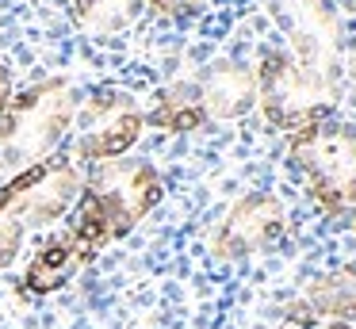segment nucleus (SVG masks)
<instances>
[{"label":"nucleus","instance_id":"f257e3e1","mask_svg":"<svg viewBox=\"0 0 356 329\" xmlns=\"http://www.w3.org/2000/svg\"><path fill=\"white\" fill-rule=\"evenodd\" d=\"M257 99L268 122L284 130H302L337 104V77L302 65L287 50H264L257 69Z\"/></svg>","mask_w":356,"mask_h":329},{"label":"nucleus","instance_id":"f03ea898","mask_svg":"<svg viewBox=\"0 0 356 329\" xmlns=\"http://www.w3.org/2000/svg\"><path fill=\"white\" fill-rule=\"evenodd\" d=\"M73 119V99L65 81H42L24 96L8 99L0 111V165L35 161L65 134Z\"/></svg>","mask_w":356,"mask_h":329},{"label":"nucleus","instance_id":"7ed1b4c3","mask_svg":"<svg viewBox=\"0 0 356 329\" xmlns=\"http://www.w3.org/2000/svg\"><path fill=\"white\" fill-rule=\"evenodd\" d=\"M291 157L310 176V188L325 211H345L356 203V130L353 127H310L295 130Z\"/></svg>","mask_w":356,"mask_h":329},{"label":"nucleus","instance_id":"20e7f679","mask_svg":"<svg viewBox=\"0 0 356 329\" xmlns=\"http://www.w3.org/2000/svg\"><path fill=\"white\" fill-rule=\"evenodd\" d=\"M276 27L287 35L295 58L318 73L337 77L341 65V23L330 0H261Z\"/></svg>","mask_w":356,"mask_h":329},{"label":"nucleus","instance_id":"39448f33","mask_svg":"<svg viewBox=\"0 0 356 329\" xmlns=\"http://www.w3.org/2000/svg\"><path fill=\"white\" fill-rule=\"evenodd\" d=\"M77 191L81 176L70 161H39L0 188V218L4 214H27V218L50 222L73 203Z\"/></svg>","mask_w":356,"mask_h":329},{"label":"nucleus","instance_id":"423d86ee","mask_svg":"<svg viewBox=\"0 0 356 329\" xmlns=\"http://www.w3.org/2000/svg\"><path fill=\"white\" fill-rule=\"evenodd\" d=\"M88 191H92L96 203L104 207V214L111 218L115 237H123L161 199V176L149 165H108V168H100V176L92 180Z\"/></svg>","mask_w":356,"mask_h":329},{"label":"nucleus","instance_id":"0eeeda50","mask_svg":"<svg viewBox=\"0 0 356 329\" xmlns=\"http://www.w3.org/2000/svg\"><path fill=\"white\" fill-rule=\"evenodd\" d=\"M85 119L88 130L77 145V157L85 161H111L119 153H127L146 127V115L131 104V96H119V92H100L88 104Z\"/></svg>","mask_w":356,"mask_h":329},{"label":"nucleus","instance_id":"6e6552de","mask_svg":"<svg viewBox=\"0 0 356 329\" xmlns=\"http://www.w3.org/2000/svg\"><path fill=\"white\" fill-rule=\"evenodd\" d=\"M284 234V207L264 191L238 199L234 211L226 214L222 230L215 234V252L218 257H249L261 245L276 241Z\"/></svg>","mask_w":356,"mask_h":329},{"label":"nucleus","instance_id":"1a4fd4ad","mask_svg":"<svg viewBox=\"0 0 356 329\" xmlns=\"http://www.w3.org/2000/svg\"><path fill=\"white\" fill-rule=\"evenodd\" d=\"M200 99L211 119H241L257 104V73L241 61H215L200 77Z\"/></svg>","mask_w":356,"mask_h":329},{"label":"nucleus","instance_id":"9d476101","mask_svg":"<svg viewBox=\"0 0 356 329\" xmlns=\"http://www.w3.org/2000/svg\"><path fill=\"white\" fill-rule=\"evenodd\" d=\"M85 260H88V257L81 252V245L73 241V234L50 237V241L42 245L39 252H35L31 268H27L24 291H27V295H50V291L65 287V283L73 280V272H77Z\"/></svg>","mask_w":356,"mask_h":329},{"label":"nucleus","instance_id":"9b49d317","mask_svg":"<svg viewBox=\"0 0 356 329\" xmlns=\"http://www.w3.org/2000/svg\"><path fill=\"white\" fill-rule=\"evenodd\" d=\"M146 0H73V23L92 35H119L142 15Z\"/></svg>","mask_w":356,"mask_h":329},{"label":"nucleus","instance_id":"f8f14e48","mask_svg":"<svg viewBox=\"0 0 356 329\" xmlns=\"http://www.w3.org/2000/svg\"><path fill=\"white\" fill-rule=\"evenodd\" d=\"M203 119H207V115H203L200 84H172L161 96V104L149 111L146 122H154V127H161V130H195Z\"/></svg>","mask_w":356,"mask_h":329},{"label":"nucleus","instance_id":"ddd939ff","mask_svg":"<svg viewBox=\"0 0 356 329\" xmlns=\"http://www.w3.org/2000/svg\"><path fill=\"white\" fill-rule=\"evenodd\" d=\"M310 298H314V306L322 314L353 318L356 314V264L345 268V272H337V275H330V280H322V283H314Z\"/></svg>","mask_w":356,"mask_h":329},{"label":"nucleus","instance_id":"4468645a","mask_svg":"<svg viewBox=\"0 0 356 329\" xmlns=\"http://www.w3.org/2000/svg\"><path fill=\"white\" fill-rule=\"evenodd\" d=\"M146 8L165 19H188V15H200L207 0H146Z\"/></svg>","mask_w":356,"mask_h":329},{"label":"nucleus","instance_id":"2eb2a0df","mask_svg":"<svg viewBox=\"0 0 356 329\" xmlns=\"http://www.w3.org/2000/svg\"><path fill=\"white\" fill-rule=\"evenodd\" d=\"M8 96H12V77H8V69L0 65V111L8 107Z\"/></svg>","mask_w":356,"mask_h":329},{"label":"nucleus","instance_id":"dca6fc26","mask_svg":"<svg viewBox=\"0 0 356 329\" xmlns=\"http://www.w3.org/2000/svg\"><path fill=\"white\" fill-rule=\"evenodd\" d=\"M345 73H348V81H353V88H356V42L345 50Z\"/></svg>","mask_w":356,"mask_h":329},{"label":"nucleus","instance_id":"f3484780","mask_svg":"<svg viewBox=\"0 0 356 329\" xmlns=\"http://www.w3.org/2000/svg\"><path fill=\"white\" fill-rule=\"evenodd\" d=\"M341 4H345V8H348V12H356V0H341Z\"/></svg>","mask_w":356,"mask_h":329},{"label":"nucleus","instance_id":"a211bd4d","mask_svg":"<svg viewBox=\"0 0 356 329\" xmlns=\"http://www.w3.org/2000/svg\"><path fill=\"white\" fill-rule=\"evenodd\" d=\"M318 329H348V326H318Z\"/></svg>","mask_w":356,"mask_h":329},{"label":"nucleus","instance_id":"6ab92c4d","mask_svg":"<svg viewBox=\"0 0 356 329\" xmlns=\"http://www.w3.org/2000/svg\"><path fill=\"white\" fill-rule=\"evenodd\" d=\"M353 211H356V203H353Z\"/></svg>","mask_w":356,"mask_h":329}]
</instances>
